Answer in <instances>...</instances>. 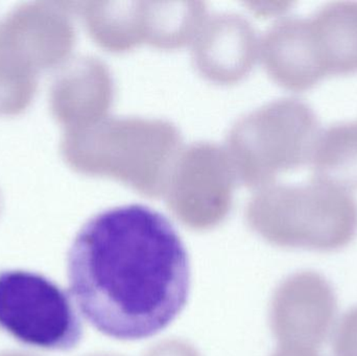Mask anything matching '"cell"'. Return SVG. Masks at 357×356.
Listing matches in <instances>:
<instances>
[{
	"label": "cell",
	"mask_w": 357,
	"mask_h": 356,
	"mask_svg": "<svg viewBox=\"0 0 357 356\" xmlns=\"http://www.w3.org/2000/svg\"><path fill=\"white\" fill-rule=\"evenodd\" d=\"M70 295L109 338H152L171 325L190 288L188 253L173 224L140 204L107 209L77 232L67 261Z\"/></svg>",
	"instance_id": "cell-1"
},
{
	"label": "cell",
	"mask_w": 357,
	"mask_h": 356,
	"mask_svg": "<svg viewBox=\"0 0 357 356\" xmlns=\"http://www.w3.org/2000/svg\"><path fill=\"white\" fill-rule=\"evenodd\" d=\"M279 240L321 253L337 252L357 235V199L351 190L319 178L280 186L268 196Z\"/></svg>",
	"instance_id": "cell-2"
},
{
	"label": "cell",
	"mask_w": 357,
	"mask_h": 356,
	"mask_svg": "<svg viewBox=\"0 0 357 356\" xmlns=\"http://www.w3.org/2000/svg\"><path fill=\"white\" fill-rule=\"evenodd\" d=\"M0 328L27 346L69 351L83 336L73 297L40 274L0 272Z\"/></svg>",
	"instance_id": "cell-3"
},
{
	"label": "cell",
	"mask_w": 357,
	"mask_h": 356,
	"mask_svg": "<svg viewBox=\"0 0 357 356\" xmlns=\"http://www.w3.org/2000/svg\"><path fill=\"white\" fill-rule=\"evenodd\" d=\"M284 330L306 348L326 343L337 315V298L331 282L316 271L294 276L285 286Z\"/></svg>",
	"instance_id": "cell-4"
},
{
	"label": "cell",
	"mask_w": 357,
	"mask_h": 356,
	"mask_svg": "<svg viewBox=\"0 0 357 356\" xmlns=\"http://www.w3.org/2000/svg\"><path fill=\"white\" fill-rule=\"evenodd\" d=\"M268 58L277 79L291 89H310L328 77L310 18L281 23L271 36Z\"/></svg>",
	"instance_id": "cell-5"
},
{
	"label": "cell",
	"mask_w": 357,
	"mask_h": 356,
	"mask_svg": "<svg viewBox=\"0 0 357 356\" xmlns=\"http://www.w3.org/2000/svg\"><path fill=\"white\" fill-rule=\"evenodd\" d=\"M328 75L357 71V1L340 0L310 17Z\"/></svg>",
	"instance_id": "cell-6"
},
{
	"label": "cell",
	"mask_w": 357,
	"mask_h": 356,
	"mask_svg": "<svg viewBox=\"0 0 357 356\" xmlns=\"http://www.w3.org/2000/svg\"><path fill=\"white\" fill-rule=\"evenodd\" d=\"M312 177L348 190L357 188V119L321 130L312 152Z\"/></svg>",
	"instance_id": "cell-7"
},
{
	"label": "cell",
	"mask_w": 357,
	"mask_h": 356,
	"mask_svg": "<svg viewBox=\"0 0 357 356\" xmlns=\"http://www.w3.org/2000/svg\"><path fill=\"white\" fill-rule=\"evenodd\" d=\"M333 351V356H357V307H352L342 318Z\"/></svg>",
	"instance_id": "cell-8"
},
{
	"label": "cell",
	"mask_w": 357,
	"mask_h": 356,
	"mask_svg": "<svg viewBox=\"0 0 357 356\" xmlns=\"http://www.w3.org/2000/svg\"><path fill=\"white\" fill-rule=\"evenodd\" d=\"M289 356H322L316 349L312 348H306V347H303L300 351H297V353H294V355Z\"/></svg>",
	"instance_id": "cell-9"
}]
</instances>
